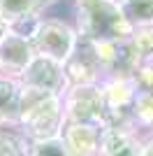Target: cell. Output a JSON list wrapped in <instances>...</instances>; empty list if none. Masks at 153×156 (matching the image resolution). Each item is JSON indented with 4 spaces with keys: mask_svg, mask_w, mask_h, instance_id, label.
<instances>
[{
    "mask_svg": "<svg viewBox=\"0 0 153 156\" xmlns=\"http://www.w3.org/2000/svg\"><path fill=\"white\" fill-rule=\"evenodd\" d=\"M72 14L76 35L81 40L102 42L130 35V26L121 14V7L114 0H72Z\"/></svg>",
    "mask_w": 153,
    "mask_h": 156,
    "instance_id": "6da1fadb",
    "label": "cell"
},
{
    "mask_svg": "<svg viewBox=\"0 0 153 156\" xmlns=\"http://www.w3.org/2000/svg\"><path fill=\"white\" fill-rule=\"evenodd\" d=\"M76 40L79 35H76V28L72 26V21L42 14L35 33L30 35V47L35 56H44V58H51L63 65L74 51Z\"/></svg>",
    "mask_w": 153,
    "mask_h": 156,
    "instance_id": "7a4b0ae2",
    "label": "cell"
},
{
    "mask_svg": "<svg viewBox=\"0 0 153 156\" xmlns=\"http://www.w3.org/2000/svg\"><path fill=\"white\" fill-rule=\"evenodd\" d=\"M65 124H67V119H65L60 96H46L21 114L16 121V128L30 144V142H39V140L60 137Z\"/></svg>",
    "mask_w": 153,
    "mask_h": 156,
    "instance_id": "3957f363",
    "label": "cell"
},
{
    "mask_svg": "<svg viewBox=\"0 0 153 156\" xmlns=\"http://www.w3.org/2000/svg\"><path fill=\"white\" fill-rule=\"evenodd\" d=\"M60 103L67 121H86V124L104 126V98L100 82L88 84H70L60 93Z\"/></svg>",
    "mask_w": 153,
    "mask_h": 156,
    "instance_id": "277c9868",
    "label": "cell"
},
{
    "mask_svg": "<svg viewBox=\"0 0 153 156\" xmlns=\"http://www.w3.org/2000/svg\"><path fill=\"white\" fill-rule=\"evenodd\" d=\"M90 42V40H88ZM93 51L100 63L102 79L104 77H132L137 70L141 54L134 47L132 37H118V40H102L93 42Z\"/></svg>",
    "mask_w": 153,
    "mask_h": 156,
    "instance_id": "5b68a950",
    "label": "cell"
},
{
    "mask_svg": "<svg viewBox=\"0 0 153 156\" xmlns=\"http://www.w3.org/2000/svg\"><path fill=\"white\" fill-rule=\"evenodd\" d=\"M102 98H104V126L130 124V110L139 84L134 77H104L100 79Z\"/></svg>",
    "mask_w": 153,
    "mask_h": 156,
    "instance_id": "8992f818",
    "label": "cell"
},
{
    "mask_svg": "<svg viewBox=\"0 0 153 156\" xmlns=\"http://www.w3.org/2000/svg\"><path fill=\"white\" fill-rule=\"evenodd\" d=\"M16 77H19V82L23 86L37 89V91L49 93V96H60L67 89L63 65L51 58H44V56H32V61Z\"/></svg>",
    "mask_w": 153,
    "mask_h": 156,
    "instance_id": "52a82bcc",
    "label": "cell"
},
{
    "mask_svg": "<svg viewBox=\"0 0 153 156\" xmlns=\"http://www.w3.org/2000/svg\"><path fill=\"white\" fill-rule=\"evenodd\" d=\"M63 72H65V82L70 84H88V82H100L102 79V70L100 63L95 58L93 51V42L88 40H76L74 51L70 54V58L63 63Z\"/></svg>",
    "mask_w": 153,
    "mask_h": 156,
    "instance_id": "ba28073f",
    "label": "cell"
},
{
    "mask_svg": "<svg viewBox=\"0 0 153 156\" xmlns=\"http://www.w3.org/2000/svg\"><path fill=\"white\" fill-rule=\"evenodd\" d=\"M97 156H141V130L132 124L104 126Z\"/></svg>",
    "mask_w": 153,
    "mask_h": 156,
    "instance_id": "9c48e42d",
    "label": "cell"
},
{
    "mask_svg": "<svg viewBox=\"0 0 153 156\" xmlns=\"http://www.w3.org/2000/svg\"><path fill=\"white\" fill-rule=\"evenodd\" d=\"M100 124H86V121H67L63 126L60 140L67 147L72 156H97L100 151V137H102Z\"/></svg>",
    "mask_w": 153,
    "mask_h": 156,
    "instance_id": "30bf717a",
    "label": "cell"
},
{
    "mask_svg": "<svg viewBox=\"0 0 153 156\" xmlns=\"http://www.w3.org/2000/svg\"><path fill=\"white\" fill-rule=\"evenodd\" d=\"M32 47L30 40L19 33L7 30L0 37V72L7 75H21L23 68L32 61Z\"/></svg>",
    "mask_w": 153,
    "mask_h": 156,
    "instance_id": "8fae6325",
    "label": "cell"
},
{
    "mask_svg": "<svg viewBox=\"0 0 153 156\" xmlns=\"http://www.w3.org/2000/svg\"><path fill=\"white\" fill-rule=\"evenodd\" d=\"M21 82L16 75L0 72V124H16L19 119Z\"/></svg>",
    "mask_w": 153,
    "mask_h": 156,
    "instance_id": "7c38bea8",
    "label": "cell"
},
{
    "mask_svg": "<svg viewBox=\"0 0 153 156\" xmlns=\"http://www.w3.org/2000/svg\"><path fill=\"white\" fill-rule=\"evenodd\" d=\"M118 7L130 30L153 28V0H121Z\"/></svg>",
    "mask_w": 153,
    "mask_h": 156,
    "instance_id": "4fadbf2b",
    "label": "cell"
},
{
    "mask_svg": "<svg viewBox=\"0 0 153 156\" xmlns=\"http://www.w3.org/2000/svg\"><path fill=\"white\" fill-rule=\"evenodd\" d=\"M130 124L141 133H153V91L139 89L130 110Z\"/></svg>",
    "mask_w": 153,
    "mask_h": 156,
    "instance_id": "5bb4252c",
    "label": "cell"
},
{
    "mask_svg": "<svg viewBox=\"0 0 153 156\" xmlns=\"http://www.w3.org/2000/svg\"><path fill=\"white\" fill-rule=\"evenodd\" d=\"M28 140L21 135L16 124H0V156H25Z\"/></svg>",
    "mask_w": 153,
    "mask_h": 156,
    "instance_id": "9a60e30c",
    "label": "cell"
},
{
    "mask_svg": "<svg viewBox=\"0 0 153 156\" xmlns=\"http://www.w3.org/2000/svg\"><path fill=\"white\" fill-rule=\"evenodd\" d=\"M30 14H42L37 0H0V16L7 21H16Z\"/></svg>",
    "mask_w": 153,
    "mask_h": 156,
    "instance_id": "2e32d148",
    "label": "cell"
},
{
    "mask_svg": "<svg viewBox=\"0 0 153 156\" xmlns=\"http://www.w3.org/2000/svg\"><path fill=\"white\" fill-rule=\"evenodd\" d=\"M25 156H72L67 147L63 144L60 137H51V140H39V142H30Z\"/></svg>",
    "mask_w": 153,
    "mask_h": 156,
    "instance_id": "e0dca14e",
    "label": "cell"
},
{
    "mask_svg": "<svg viewBox=\"0 0 153 156\" xmlns=\"http://www.w3.org/2000/svg\"><path fill=\"white\" fill-rule=\"evenodd\" d=\"M132 77L137 79L139 89H144V91H153V51L144 54V56L139 58L137 70H134Z\"/></svg>",
    "mask_w": 153,
    "mask_h": 156,
    "instance_id": "ac0fdd59",
    "label": "cell"
},
{
    "mask_svg": "<svg viewBox=\"0 0 153 156\" xmlns=\"http://www.w3.org/2000/svg\"><path fill=\"white\" fill-rule=\"evenodd\" d=\"M130 37L141 56L153 51V28H134V30H130Z\"/></svg>",
    "mask_w": 153,
    "mask_h": 156,
    "instance_id": "d6986e66",
    "label": "cell"
},
{
    "mask_svg": "<svg viewBox=\"0 0 153 156\" xmlns=\"http://www.w3.org/2000/svg\"><path fill=\"white\" fill-rule=\"evenodd\" d=\"M141 156H153V133H141Z\"/></svg>",
    "mask_w": 153,
    "mask_h": 156,
    "instance_id": "ffe728a7",
    "label": "cell"
},
{
    "mask_svg": "<svg viewBox=\"0 0 153 156\" xmlns=\"http://www.w3.org/2000/svg\"><path fill=\"white\" fill-rule=\"evenodd\" d=\"M63 2V0H37V7H39V12L42 14H49L53 7H58Z\"/></svg>",
    "mask_w": 153,
    "mask_h": 156,
    "instance_id": "44dd1931",
    "label": "cell"
},
{
    "mask_svg": "<svg viewBox=\"0 0 153 156\" xmlns=\"http://www.w3.org/2000/svg\"><path fill=\"white\" fill-rule=\"evenodd\" d=\"M7 30H9V21H7V19H2V16H0V37H2V35H5Z\"/></svg>",
    "mask_w": 153,
    "mask_h": 156,
    "instance_id": "7402d4cb",
    "label": "cell"
},
{
    "mask_svg": "<svg viewBox=\"0 0 153 156\" xmlns=\"http://www.w3.org/2000/svg\"><path fill=\"white\" fill-rule=\"evenodd\" d=\"M114 2H121V0H114Z\"/></svg>",
    "mask_w": 153,
    "mask_h": 156,
    "instance_id": "603a6c76",
    "label": "cell"
}]
</instances>
